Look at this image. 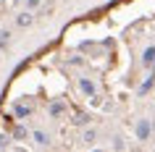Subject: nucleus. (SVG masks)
Here are the masks:
<instances>
[{
	"mask_svg": "<svg viewBox=\"0 0 155 152\" xmlns=\"http://www.w3.org/2000/svg\"><path fill=\"white\" fill-rule=\"evenodd\" d=\"M137 136L139 139H147V136H150V123H147V121H142L137 126Z\"/></svg>",
	"mask_w": 155,
	"mask_h": 152,
	"instance_id": "f257e3e1",
	"label": "nucleus"
},
{
	"mask_svg": "<svg viewBox=\"0 0 155 152\" xmlns=\"http://www.w3.org/2000/svg\"><path fill=\"white\" fill-rule=\"evenodd\" d=\"M79 87H82V92H87V95H95V84H92L90 79H82V81H79Z\"/></svg>",
	"mask_w": 155,
	"mask_h": 152,
	"instance_id": "f03ea898",
	"label": "nucleus"
},
{
	"mask_svg": "<svg viewBox=\"0 0 155 152\" xmlns=\"http://www.w3.org/2000/svg\"><path fill=\"white\" fill-rule=\"evenodd\" d=\"M32 21H34L32 13H21V16H18V26H29Z\"/></svg>",
	"mask_w": 155,
	"mask_h": 152,
	"instance_id": "7ed1b4c3",
	"label": "nucleus"
},
{
	"mask_svg": "<svg viewBox=\"0 0 155 152\" xmlns=\"http://www.w3.org/2000/svg\"><path fill=\"white\" fill-rule=\"evenodd\" d=\"M155 60V47H147L145 50V63H153Z\"/></svg>",
	"mask_w": 155,
	"mask_h": 152,
	"instance_id": "20e7f679",
	"label": "nucleus"
},
{
	"mask_svg": "<svg viewBox=\"0 0 155 152\" xmlns=\"http://www.w3.org/2000/svg\"><path fill=\"white\" fill-rule=\"evenodd\" d=\"M34 139H37V142H40V144H48V136L42 134V131H37V134H34Z\"/></svg>",
	"mask_w": 155,
	"mask_h": 152,
	"instance_id": "39448f33",
	"label": "nucleus"
},
{
	"mask_svg": "<svg viewBox=\"0 0 155 152\" xmlns=\"http://www.w3.org/2000/svg\"><path fill=\"white\" fill-rule=\"evenodd\" d=\"M84 142H95V131H84Z\"/></svg>",
	"mask_w": 155,
	"mask_h": 152,
	"instance_id": "423d86ee",
	"label": "nucleus"
},
{
	"mask_svg": "<svg viewBox=\"0 0 155 152\" xmlns=\"http://www.w3.org/2000/svg\"><path fill=\"white\" fill-rule=\"evenodd\" d=\"M95 152H103V150H95Z\"/></svg>",
	"mask_w": 155,
	"mask_h": 152,
	"instance_id": "0eeeda50",
	"label": "nucleus"
}]
</instances>
